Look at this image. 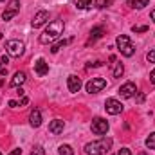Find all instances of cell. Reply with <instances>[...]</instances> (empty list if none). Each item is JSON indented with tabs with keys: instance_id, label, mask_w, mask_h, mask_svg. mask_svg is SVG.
Here are the masks:
<instances>
[{
	"instance_id": "cell-1",
	"label": "cell",
	"mask_w": 155,
	"mask_h": 155,
	"mask_svg": "<svg viewBox=\"0 0 155 155\" xmlns=\"http://www.w3.org/2000/svg\"><path fill=\"white\" fill-rule=\"evenodd\" d=\"M63 29H65V24H63L61 20H54V22H51V24L47 25V29L41 33V36H40V43H51V41H54L60 35H63Z\"/></svg>"
},
{
	"instance_id": "cell-2",
	"label": "cell",
	"mask_w": 155,
	"mask_h": 155,
	"mask_svg": "<svg viewBox=\"0 0 155 155\" xmlns=\"http://www.w3.org/2000/svg\"><path fill=\"white\" fill-rule=\"evenodd\" d=\"M112 148V139H99V141H94V143H87L85 144V153L87 155H105L110 152Z\"/></svg>"
},
{
	"instance_id": "cell-3",
	"label": "cell",
	"mask_w": 155,
	"mask_h": 155,
	"mask_svg": "<svg viewBox=\"0 0 155 155\" xmlns=\"http://www.w3.org/2000/svg\"><path fill=\"white\" fill-rule=\"evenodd\" d=\"M116 43H117V49H119V52H121L123 56H126V58L134 56V52H135V47H134V43L130 41V38H128L126 35H121V36H117Z\"/></svg>"
},
{
	"instance_id": "cell-4",
	"label": "cell",
	"mask_w": 155,
	"mask_h": 155,
	"mask_svg": "<svg viewBox=\"0 0 155 155\" xmlns=\"http://www.w3.org/2000/svg\"><path fill=\"white\" fill-rule=\"evenodd\" d=\"M5 49H7V54H9V56L20 58V56L24 54V51H25V45H24V41H20V40H7V41H5Z\"/></svg>"
},
{
	"instance_id": "cell-5",
	"label": "cell",
	"mask_w": 155,
	"mask_h": 155,
	"mask_svg": "<svg viewBox=\"0 0 155 155\" xmlns=\"http://www.w3.org/2000/svg\"><path fill=\"white\" fill-rule=\"evenodd\" d=\"M105 87H107V79H105V78H92V79L85 85V88H87L88 94H97V92H101Z\"/></svg>"
},
{
	"instance_id": "cell-6",
	"label": "cell",
	"mask_w": 155,
	"mask_h": 155,
	"mask_svg": "<svg viewBox=\"0 0 155 155\" xmlns=\"http://www.w3.org/2000/svg\"><path fill=\"white\" fill-rule=\"evenodd\" d=\"M18 11H20V0H9V4H7L5 11L2 13V18L7 22V20L15 18V16L18 15Z\"/></svg>"
},
{
	"instance_id": "cell-7",
	"label": "cell",
	"mask_w": 155,
	"mask_h": 155,
	"mask_svg": "<svg viewBox=\"0 0 155 155\" xmlns=\"http://www.w3.org/2000/svg\"><path fill=\"white\" fill-rule=\"evenodd\" d=\"M92 132H94L96 135H105V134L108 132V121L103 119V117H96V119L92 121Z\"/></svg>"
},
{
	"instance_id": "cell-8",
	"label": "cell",
	"mask_w": 155,
	"mask_h": 155,
	"mask_svg": "<svg viewBox=\"0 0 155 155\" xmlns=\"http://www.w3.org/2000/svg\"><path fill=\"white\" fill-rule=\"evenodd\" d=\"M135 94H137V87H135L134 81H126V83L121 85V88H119V96L124 97V99H130V97H134Z\"/></svg>"
},
{
	"instance_id": "cell-9",
	"label": "cell",
	"mask_w": 155,
	"mask_h": 155,
	"mask_svg": "<svg viewBox=\"0 0 155 155\" xmlns=\"http://www.w3.org/2000/svg\"><path fill=\"white\" fill-rule=\"evenodd\" d=\"M105 108H107V112H108L110 116H117V114L123 112V105H121V101H117V99H114V97H110V99L105 101Z\"/></svg>"
},
{
	"instance_id": "cell-10",
	"label": "cell",
	"mask_w": 155,
	"mask_h": 155,
	"mask_svg": "<svg viewBox=\"0 0 155 155\" xmlns=\"http://www.w3.org/2000/svg\"><path fill=\"white\" fill-rule=\"evenodd\" d=\"M45 22H49V11H38V13L35 15V18L31 20V25H33L35 29H38V27H41Z\"/></svg>"
},
{
	"instance_id": "cell-11",
	"label": "cell",
	"mask_w": 155,
	"mask_h": 155,
	"mask_svg": "<svg viewBox=\"0 0 155 155\" xmlns=\"http://www.w3.org/2000/svg\"><path fill=\"white\" fill-rule=\"evenodd\" d=\"M67 87H69V90L72 94H76V92H79V88H81V79L76 74H71V76L67 78Z\"/></svg>"
},
{
	"instance_id": "cell-12",
	"label": "cell",
	"mask_w": 155,
	"mask_h": 155,
	"mask_svg": "<svg viewBox=\"0 0 155 155\" xmlns=\"http://www.w3.org/2000/svg\"><path fill=\"white\" fill-rule=\"evenodd\" d=\"M103 35H105V27H103V25H96V27L90 31V36L87 40V45H92L96 40H99Z\"/></svg>"
},
{
	"instance_id": "cell-13",
	"label": "cell",
	"mask_w": 155,
	"mask_h": 155,
	"mask_svg": "<svg viewBox=\"0 0 155 155\" xmlns=\"http://www.w3.org/2000/svg\"><path fill=\"white\" fill-rule=\"evenodd\" d=\"M63 128H65V123H63L61 119H54V121H51V124H49V132L54 134V135H60V134L63 132Z\"/></svg>"
},
{
	"instance_id": "cell-14",
	"label": "cell",
	"mask_w": 155,
	"mask_h": 155,
	"mask_svg": "<svg viewBox=\"0 0 155 155\" xmlns=\"http://www.w3.org/2000/svg\"><path fill=\"white\" fill-rule=\"evenodd\" d=\"M35 71H36L38 76H45V74L49 72V63H47L43 58H38L36 63H35Z\"/></svg>"
},
{
	"instance_id": "cell-15",
	"label": "cell",
	"mask_w": 155,
	"mask_h": 155,
	"mask_svg": "<svg viewBox=\"0 0 155 155\" xmlns=\"http://www.w3.org/2000/svg\"><path fill=\"white\" fill-rule=\"evenodd\" d=\"M29 124H31L33 128H38L40 124H41V112H40L38 108H35V110L29 114Z\"/></svg>"
},
{
	"instance_id": "cell-16",
	"label": "cell",
	"mask_w": 155,
	"mask_h": 155,
	"mask_svg": "<svg viewBox=\"0 0 155 155\" xmlns=\"http://www.w3.org/2000/svg\"><path fill=\"white\" fill-rule=\"evenodd\" d=\"M25 79H27L25 72H24V71H18V72H15V76H13V79H11V87H20Z\"/></svg>"
},
{
	"instance_id": "cell-17",
	"label": "cell",
	"mask_w": 155,
	"mask_h": 155,
	"mask_svg": "<svg viewBox=\"0 0 155 155\" xmlns=\"http://www.w3.org/2000/svg\"><path fill=\"white\" fill-rule=\"evenodd\" d=\"M126 4L130 7H134V9H143V7H146L150 4V0H126Z\"/></svg>"
},
{
	"instance_id": "cell-18",
	"label": "cell",
	"mask_w": 155,
	"mask_h": 155,
	"mask_svg": "<svg viewBox=\"0 0 155 155\" xmlns=\"http://www.w3.org/2000/svg\"><path fill=\"white\" fill-rule=\"evenodd\" d=\"M71 41H72V38H69V40H60L58 43H54V45L51 47V52H52V54H56V52H58V51H60L61 47H65V45H69Z\"/></svg>"
},
{
	"instance_id": "cell-19",
	"label": "cell",
	"mask_w": 155,
	"mask_h": 155,
	"mask_svg": "<svg viewBox=\"0 0 155 155\" xmlns=\"http://www.w3.org/2000/svg\"><path fill=\"white\" fill-rule=\"evenodd\" d=\"M92 2L94 0H74V5L78 9H87V7H92Z\"/></svg>"
},
{
	"instance_id": "cell-20",
	"label": "cell",
	"mask_w": 155,
	"mask_h": 155,
	"mask_svg": "<svg viewBox=\"0 0 155 155\" xmlns=\"http://www.w3.org/2000/svg\"><path fill=\"white\" fill-rule=\"evenodd\" d=\"M58 153L60 155H74V150H72V146H69V144H61V146L58 148Z\"/></svg>"
},
{
	"instance_id": "cell-21",
	"label": "cell",
	"mask_w": 155,
	"mask_h": 155,
	"mask_svg": "<svg viewBox=\"0 0 155 155\" xmlns=\"http://www.w3.org/2000/svg\"><path fill=\"white\" fill-rule=\"evenodd\" d=\"M124 74V67H123V63H116V67H114V78H121Z\"/></svg>"
},
{
	"instance_id": "cell-22",
	"label": "cell",
	"mask_w": 155,
	"mask_h": 155,
	"mask_svg": "<svg viewBox=\"0 0 155 155\" xmlns=\"http://www.w3.org/2000/svg\"><path fill=\"white\" fill-rule=\"evenodd\" d=\"M146 148H150V150H155V132L148 135V139H146Z\"/></svg>"
},
{
	"instance_id": "cell-23",
	"label": "cell",
	"mask_w": 155,
	"mask_h": 155,
	"mask_svg": "<svg viewBox=\"0 0 155 155\" xmlns=\"http://www.w3.org/2000/svg\"><path fill=\"white\" fill-rule=\"evenodd\" d=\"M132 31H134V33H146V31H148V25H134Z\"/></svg>"
},
{
	"instance_id": "cell-24",
	"label": "cell",
	"mask_w": 155,
	"mask_h": 155,
	"mask_svg": "<svg viewBox=\"0 0 155 155\" xmlns=\"http://www.w3.org/2000/svg\"><path fill=\"white\" fill-rule=\"evenodd\" d=\"M94 4H96V7L103 9V7H107V5L110 4V0H94Z\"/></svg>"
},
{
	"instance_id": "cell-25",
	"label": "cell",
	"mask_w": 155,
	"mask_h": 155,
	"mask_svg": "<svg viewBox=\"0 0 155 155\" xmlns=\"http://www.w3.org/2000/svg\"><path fill=\"white\" fill-rule=\"evenodd\" d=\"M31 155H45V150H43L41 146H35L33 152H31Z\"/></svg>"
},
{
	"instance_id": "cell-26",
	"label": "cell",
	"mask_w": 155,
	"mask_h": 155,
	"mask_svg": "<svg viewBox=\"0 0 155 155\" xmlns=\"http://www.w3.org/2000/svg\"><path fill=\"white\" fill-rule=\"evenodd\" d=\"M146 60H148L150 63H155V51H150V52L146 54Z\"/></svg>"
},
{
	"instance_id": "cell-27",
	"label": "cell",
	"mask_w": 155,
	"mask_h": 155,
	"mask_svg": "<svg viewBox=\"0 0 155 155\" xmlns=\"http://www.w3.org/2000/svg\"><path fill=\"white\" fill-rule=\"evenodd\" d=\"M5 63H9V58L4 54V56L0 58V69H2V67H5Z\"/></svg>"
},
{
	"instance_id": "cell-28",
	"label": "cell",
	"mask_w": 155,
	"mask_h": 155,
	"mask_svg": "<svg viewBox=\"0 0 155 155\" xmlns=\"http://www.w3.org/2000/svg\"><path fill=\"white\" fill-rule=\"evenodd\" d=\"M117 155H132V152H130L128 148H121V150H119V153H117Z\"/></svg>"
},
{
	"instance_id": "cell-29",
	"label": "cell",
	"mask_w": 155,
	"mask_h": 155,
	"mask_svg": "<svg viewBox=\"0 0 155 155\" xmlns=\"http://www.w3.org/2000/svg\"><path fill=\"white\" fill-rule=\"evenodd\" d=\"M101 65H103L101 61H94V63H88V65H87V69H90V67H101Z\"/></svg>"
},
{
	"instance_id": "cell-30",
	"label": "cell",
	"mask_w": 155,
	"mask_h": 155,
	"mask_svg": "<svg viewBox=\"0 0 155 155\" xmlns=\"http://www.w3.org/2000/svg\"><path fill=\"white\" fill-rule=\"evenodd\" d=\"M27 103H29V97H25V96H24V97H22V101H20V107H25Z\"/></svg>"
},
{
	"instance_id": "cell-31",
	"label": "cell",
	"mask_w": 155,
	"mask_h": 155,
	"mask_svg": "<svg viewBox=\"0 0 155 155\" xmlns=\"http://www.w3.org/2000/svg\"><path fill=\"white\" fill-rule=\"evenodd\" d=\"M9 155H22V150H20V148H15V150H13Z\"/></svg>"
},
{
	"instance_id": "cell-32",
	"label": "cell",
	"mask_w": 155,
	"mask_h": 155,
	"mask_svg": "<svg viewBox=\"0 0 155 155\" xmlns=\"http://www.w3.org/2000/svg\"><path fill=\"white\" fill-rule=\"evenodd\" d=\"M150 81H152V83L155 85V69L152 71V74H150Z\"/></svg>"
},
{
	"instance_id": "cell-33",
	"label": "cell",
	"mask_w": 155,
	"mask_h": 155,
	"mask_svg": "<svg viewBox=\"0 0 155 155\" xmlns=\"http://www.w3.org/2000/svg\"><path fill=\"white\" fill-rule=\"evenodd\" d=\"M143 101H144V94H139L137 96V103H143Z\"/></svg>"
},
{
	"instance_id": "cell-34",
	"label": "cell",
	"mask_w": 155,
	"mask_h": 155,
	"mask_svg": "<svg viewBox=\"0 0 155 155\" xmlns=\"http://www.w3.org/2000/svg\"><path fill=\"white\" fill-rule=\"evenodd\" d=\"M7 105H9V107H11V108H16V107H18V103H16V101H9V103H7Z\"/></svg>"
},
{
	"instance_id": "cell-35",
	"label": "cell",
	"mask_w": 155,
	"mask_h": 155,
	"mask_svg": "<svg viewBox=\"0 0 155 155\" xmlns=\"http://www.w3.org/2000/svg\"><path fill=\"white\" fill-rule=\"evenodd\" d=\"M0 74H2V76H5V74H7V69H5V67H2V69H0Z\"/></svg>"
},
{
	"instance_id": "cell-36",
	"label": "cell",
	"mask_w": 155,
	"mask_h": 155,
	"mask_svg": "<svg viewBox=\"0 0 155 155\" xmlns=\"http://www.w3.org/2000/svg\"><path fill=\"white\" fill-rule=\"evenodd\" d=\"M152 20H153V22H155V9H153V11H152Z\"/></svg>"
},
{
	"instance_id": "cell-37",
	"label": "cell",
	"mask_w": 155,
	"mask_h": 155,
	"mask_svg": "<svg viewBox=\"0 0 155 155\" xmlns=\"http://www.w3.org/2000/svg\"><path fill=\"white\" fill-rule=\"evenodd\" d=\"M2 85H4V79H2V78H0V87H2Z\"/></svg>"
},
{
	"instance_id": "cell-38",
	"label": "cell",
	"mask_w": 155,
	"mask_h": 155,
	"mask_svg": "<svg viewBox=\"0 0 155 155\" xmlns=\"http://www.w3.org/2000/svg\"><path fill=\"white\" fill-rule=\"evenodd\" d=\"M0 40H2V33H0Z\"/></svg>"
},
{
	"instance_id": "cell-39",
	"label": "cell",
	"mask_w": 155,
	"mask_h": 155,
	"mask_svg": "<svg viewBox=\"0 0 155 155\" xmlns=\"http://www.w3.org/2000/svg\"><path fill=\"white\" fill-rule=\"evenodd\" d=\"M0 2H2V0H0Z\"/></svg>"
},
{
	"instance_id": "cell-40",
	"label": "cell",
	"mask_w": 155,
	"mask_h": 155,
	"mask_svg": "<svg viewBox=\"0 0 155 155\" xmlns=\"http://www.w3.org/2000/svg\"><path fill=\"white\" fill-rule=\"evenodd\" d=\"M0 155H2V153H0Z\"/></svg>"
}]
</instances>
